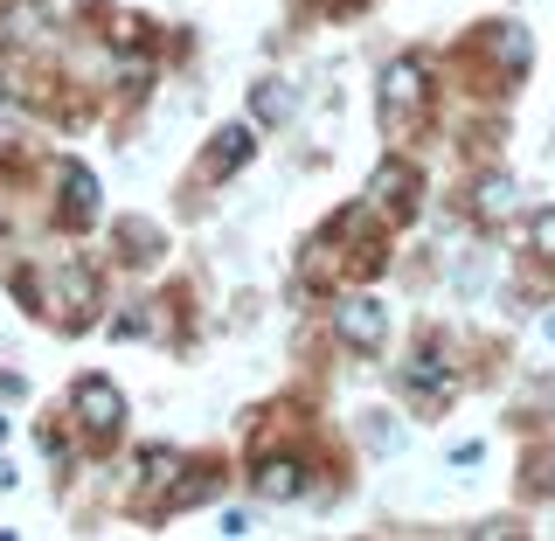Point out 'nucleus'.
Listing matches in <instances>:
<instances>
[{
    "label": "nucleus",
    "mask_w": 555,
    "mask_h": 541,
    "mask_svg": "<svg viewBox=\"0 0 555 541\" xmlns=\"http://www.w3.org/2000/svg\"><path fill=\"white\" fill-rule=\"evenodd\" d=\"M77 416H83V430H91V438H112L118 416H126V403H118V389L104 375H83L77 382Z\"/></svg>",
    "instance_id": "obj_1"
},
{
    "label": "nucleus",
    "mask_w": 555,
    "mask_h": 541,
    "mask_svg": "<svg viewBox=\"0 0 555 541\" xmlns=\"http://www.w3.org/2000/svg\"><path fill=\"white\" fill-rule=\"evenodd\" d=\"M250 486H257V500L285 507V500H299V493H306V465H299V459H264V465L250 473Z\"/></svg>",
    "instance_id": "obj_2"
},
{
    "label": "nucleus",
    "mask_w": 555,
    "mask_h": 541,
    "mask_svg": "<svg viewBox=\"0 0 555 541\" xmlns=\"http://www.w3.org/2000/svg\"><path fill=\"white\" fill-rule=\"evenodd\" d=\"M382 334H389V312L375 299H347L340 306V340L347 347H382Z\"/></svg>",
    "instance_id": "obj_3"
},
{
    "label": "nucleus",
    "mask_w": 555,
    "mask_h": 541,
    "mask_svg": "<svg viewBox=\"0 0 555 541\" xmlns=\"http://www.w3.org/2000/svg\"><path fill=\"white\" fill-rule=\"evenodd\" d=\"M91 216H98V181H91V167H63V222H69V230H83Z\"/></svg>",
    "instance_id": "obj_4"
},
{
    "label": "nucleus",
    "mask_w": 555,
    "mask_h": 541,
    "mask_svg": "<svg viewBox=\"0 0 555 541\" xmlns=\"http://www.w3.org/2000/svg\"><path fill=\"white\" fill-rule=\"evenodd\" d=\"M250 146H257V132H250V126H222V132H216V146H208V181L236 173L243 160H250Z\"/></svg>",
    "instance_id": "obj_5"
},
{
    "label": "nucleus",
    "mask_w": 555,
    "mask_h": 541,
    "mask_svg": "<svg viewBox=\"0 0 555 541\" xmlns=\"http://www.w3.org/2000/svg\"><path fill=\"white\" fill-rule=\"evenodd\" d=\"M416 98H424V69H416L410 56L389 63V77H382V104H389V118H403Z\"/></svg>",
    "instance_id": "obj_6"
},
{
    "label": "nucleus",
    "mask_w": 555,
    "mask_h": 541,
    "mask_svg": "<svg viewBox=\"0 0 555 541\" xmlns=\"http://www.w3.org/2000/svg\"><path fill=\"white\" fill-rule=\"evenodd\" d=\"M369 188H375V195L396 208V216H410V195H416V167H403V160H382Z\"/></svg>",
    "instance_id": "obj_7"
},
{
    "label": "nucleus",
    "mask_w": 555,
    "mask_h": 541,
    "mask_svg": "<svg viewBox=\"0 0 555 541\" xmlns=\"http://www.w3.org/2000/svg\"><path fill=\"white\" fill-rule=\"evenodd\" d=\"M403 389H410V396H424V403H444V396H451V375L438 369V361L416 355V369H403Z\"/></svg>",
    "instance_id": "obj_8"
},
{
    "label": "nucleus",
    "mask_w": 555,
    "mask_h": 541,
    "mask_svg": "<svg viewBox=\"0 0 555 541\" xmlns=\"http://www.w3.org/2000/svg\"><path fill=\"white\" fill-rule=\"evenodd\" d=\"M250 118H257V126L292 118V91H285V83H257V91H250Z\"/></svg>",
    "instance_id": "obj_9"
},
{
    "label": "nucleus",
    "mask_w": 555,
    "mask_h": 541,
    "mask_svg": "<svg viewBox=\"0 0 555 541\" xmlns=\"http://www.w3.org/2000/svg\"><path fill=\"white\" fill-rule=\"evenodd\" d=\"M479 222H500V216H514V181H507V173H493V181H486L479 188Z\"/></svg>",
    "instance_id": "obj_10"
},
{
    "label": "nucleus",
    "mask_w": 555,
    "mask_h": 541,
    "mask_svg": "<svg viewBox=\"0 0 555 541\" xmlns=\"http://www.w3.org/2000/svg\"><path fill=\"white\" fill-rule=\"evenodd\" d=\"M493 49H500V63H507V77H520V69H528V35H520V28H500Z\"/></svg>",
    "instance_id": "obj_11"
},
{
    "label": "nucleus",
    "mask_w": 555,
    "mask_h": 541,
    "mask_svg": "<svg viewBox=\"0 0 555 541\" xmlns=\"http://www.w3.org/2000/svg\"><path fill=\"white\" fill-rule=\"evenodd\" d=\"M396 445H403L396 416H389V410H369V451H396Z\"/></svg>",
    "instance_id": "obj_12"
},
{
    "label": "nucleus",
    "mask_w": 555,
    "mask_h": 541,
    "mask_svg": "<svg viewBox=\"0 0 555 541\" xmlns=\"http://www.w3.org/2000/svg\"><path fill=\"white\" fill-rule=\"evenodd\" d=\"M486 278H493V265H486V257H465V271H459V292L473 299V292H486Z\"/></svg>",
    "instance_id": "obj_13"
},
{
    "label": "nucleus",
    "mask_w": 555,
    "mask_h": 541,
    "mask_svg": "<svg viewBox=\"0 0 555 541\" xmlns=\"http://www.w3.org/2000/svg\"><path fill=\"white\" fill-rule=\"evenodd\" d=\"M528 236H534V250H542V257H555V208H542V216L528 222Z\"/></svg>",
    "instance_id": "obj_14"
},
{
    "label": "nucleus",
    "mask_w": 555,
    "mask_h": 541,
    "mask_svg": "<svg viewBox=\"0 0 555 541\" xmlns=\"http://www.w3.org/2000/svg\"><path fill=\"white\" fill-rule=\"evenodd\" d=\"M167 473H173V451H153V459H146V479H153V486H160Z\"/></svg>",
    "instance_id": "obj_15"
},
{
    "label": "nucleus",
    "mask_w": 555,
    "mask_h": 541,
    "mask_svg": "<svg viewBox=\"0 0 555 541\" xmlns=\"http://www.w3.org/2000/svg\"><path fill=\"white\" fill-rule=\"evenodd\" d=\"M542 334H548V340H555V312H548V326H542Z\"/></svg>",
    "instance_id": "obj_16"
}]
</instances>
